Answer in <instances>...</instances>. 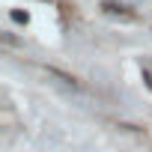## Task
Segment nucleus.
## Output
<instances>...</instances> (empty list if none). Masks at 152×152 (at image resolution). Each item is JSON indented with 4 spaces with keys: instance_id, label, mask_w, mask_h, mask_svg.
I'll return each mask as SVG.
<instances>
[{
    "instance_id": "f257e3e1",
    "label": "nucleus",
    "mask_w": 152,
    "mask_h": 152,
    "mask_svg": "<svg viewBox=\"0 0 152 152\" xmlns=\"http://www.w3.org/2000/svg\"><path fill=\"white\" fill-rule=\"evenodd\" d=\"M9 15H12V21H15V24H27V21H30V15H27V12H21V9H12Z\"/></svg>"
},
{
    "instance_id": "7ed1b4c3",
    "label": "nucleus",
    "mask_w": 152,
    "mask_h": 152,
    "mask_svg": "<svg viewBox=\"0 0 152 152\" xmlns=\"http://www.w3.org/2000/svg\"><path fill=\"white\" fill-rule=\"evenodd\" d=\"M143 81H146V87H149V90H152V75H149V72H146V69H143Z\"/></svg>"
},
{
    "instance_id": "f03ea898",
    "label": "nucleus",
    "mask_w": 152,
    "mask_h": 152,
    "mask_svg": "<svg viewBox=\"0 0 152 152\" xmlns=\"http://www.w3.org/2000/svg\"><path fill=\"white\" fill-rule=\"evenodd\" d=\"M51 75H57V78H60L63 84H72V87H78V81H75V78H72V75H63L60 69H51Z\"/></svg>"
}]
</instances>
